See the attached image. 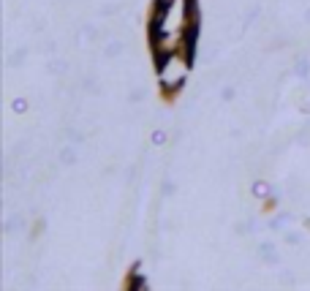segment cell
Returning a JSON list of instances; mask_svg holds the SVG:
<instances>
[{
	"instance_id": "cell-1",
	"label": "cell",
	"mask_w": 310,
	"mask_h": 291,
	"mask_svg": "<svg viewBox=\"0 0 310 291\" xmlns=\"http://www.w3.org/2000/svg\"><path fill=\"white\" fill-rule=\"evenodd\" d=\"M120 52H123V44H120V41H114V44H109V47H106V55H112V57L120 55Z\"/></svg>"
},
{
	"instance_id": "cell-2",
	"label": "cell",
	"mask_w": 310,
	"mask_h": 291,
	"mask_svg": "<svg viewBox=\"0 0 310 291\" xmlns=\"http://www.w3.org/2000/svg\"><path fill=\"white\" fill-rule=\"evenodd\" d=\"M63 161H65V163H74V153H71V150H63Z\"/></svg>"
},
{
	"instance_id": "cell-3",
	"label": "cell",
	"mask_w": 310,
	"mask_h": 291,
	"mask_svg": "<svg viewBox=\"0 0 310 291\" xmlns=\"http://www.w3.org/2000/svg\"><path fill=\"white\" fill-rule=\"evenodd\" d=\"M267 194V185H261V182H259V185H256V196H264Z\"/></svg>"
}]
</instances>
